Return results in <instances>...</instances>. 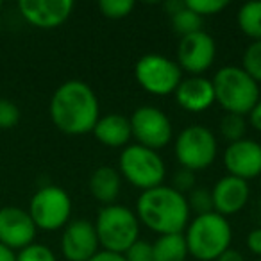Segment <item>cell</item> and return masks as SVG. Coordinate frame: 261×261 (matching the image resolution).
<instances>
[{
  "label": "cell",
  "instance_id": "2",
  "mask_svg": "<svg viewBox=\"0 0 261 261\" xmlns=\"http://www.w3.org/2000/svg\"><path fill=\"white\" fill-rule=\"evenodd\" d=\"M135 213L140 224L149 227L158 236L185 232L186 225L192 220L186 195L167 185L140 193Z\"/></svg>",
  "mask_w": 261,
  "mask_h": 261
},
{
  "label": "cell",
  "instance_id": "28",
  "mask_svg": "<svg viewBox=\"0 0 261 261\" xmlns=\"http://www.w3.org/2000/svg\"><path fill=\"white\" fill-rule=\"evenodd\" d=\"M16 261H58L52 249L43 243H31L16 254Z\"/></svg>",
  "mask_w": 261,
  "mask_h": 261
},
{
  "label": "cell",
  "instance_id": "35",
  "mask_svg": "<svg viewBox=\"0 0 261 261\" xmlns=\"http://www.w3.org/2000/svg\"><path fill=\"white\" fill-rule=\"evenodd\" d=\"M217 261H245V256L236 249H227Z\"/></svg>",
  "mask_w": 261,
  "mask_h": 261
},
{
  "label": "cell",
  "instance_id": "32",
  "mask_svg": "<svg viewBox=\"0 0 261 261\" xmlns=\"http://www.w3.org/2000/svg\"><path fill=\"white\" fill-rule=\"evenodd\" d=\"M245 245L254 256L261 257V225L259 227H254L252 231L247 234L245 238Z\"/></svg>",
  "mask_w": 261,
  "mask_h": 261
},
{
  "label": "cell",
  "instance_id": "26",
  "mask_svg": "<svg viewBox=\"0 0 261 261\" xmlns=\"http://www.w3.org/2000/svg\"><path fill=\"white\" fill-rule=\"evenodd\" d=\"M188 200L190 211H193L195 215H204L213 211V197H211L210 188H202V186H195L192 192L186 195Z\"/></svg>",
  "mask_w": 261,
  "mask_h": 261
},
{
  "label": "cell",
  "instance_id": "27",
  "mask_svg": "<svg viewBox=\"0 0 261 261\" xmlns=\"http://www.w3.org/2000/svg\"><path fill=\"white\" fill-rule=\"evenodd\" d=\"M186 8L192 9L195 15L202 16H213L222 13L229 6L227 0H185Z\"/></svg>",
  "mask_w": 261,
  "mask_h": 261
},
{
  "label": "cell",
  "instance_id": "39",
  "mask_svg": "<svg viewBox=\"0 0 261 261\" xmlns=\"http://www.w3.org/2000/svg\"><path fill=\"white\" fill-rule=\"evenodd\" d=\"M257 261H261V257H257Z\"/></svg>",
  "mask_w": 261,
  "mask_h": 261
},
{
  "label": "cell",
  "instance_id": "40",
  "mask_svg": "<svg viewBox=\"0 0 261 261\" xmlns=\"http://www.w3.org/2000/svg\"><path fill=\"white\" fill-rule=\"evenodd\" d=\"M259 145H261V142H259Z\"/></svg>",
  "mask_w": 261,
  "mask_h": 261
},
{
  "label": "cell",
  "instance_id": "21",
  "mask_svg": "<svg viewBox=\"0 0 261 261\" xmlns=\"http://www.w3.org/2000/svg\"><path fill=\"white\" fill-rule=\"evenodd\" d=\"M236 22L247 38L252 41H261V0H252L240 6Z\"/></svg>",
  "mask_w": 261,
  "mask_h": 261
},
{
  "label": "cell",
  "instance_id": "33",
  "mask_svg": "<svg viewBox=\"0 0 261 261\" xmlns=\"http://www.w3.org/2000/svg\"><path fill=\"white\" fill-rule=\"evenodd\" d=\"M249 123L254 130L261 133V98L257 100V104L252 108V111L249 113Z\"/></svg>",
  "mask_w": 261,
  "mask_h": 261
},
{
  "label": "cell",
  "instance_id": "9",
  "mask_svg": "<svg viewBox=\"0 0 261 261\" xmlns=\"http://www.w3.org/2000/svg\"><path fill=\"white\" fill-rule=\"evenodd\" d=\"M27 211H29L36 229L52 232L63 229L70 222L72 199L63 188L48 185L34 193Z\"/></svg>",
  "mask_w": 261,
  "mask_h": 261
},
{
  "label": "cell",
  "instance_id": "15",
  "mask_svg": "<svg viewBox=\"0 0 261 261\" xmlns=\"http://www.w3.org/2000/svg\"><path fill=\"white\" fill-rule=\"evenodd\" d=\"M18 11L27 23L38 29H56L70 18L72 0H20Z\"/></svg>",
  "mask_w": 261,
  "mask_h": 261
},
{
  "label": "cell",
  "instance_id": "10",
  "mask_svg": "<svg viewBox=\"0 0 261 261\" xmlns=\"http://www.w3.org/2000/svg\"><path fill=\"white\" fill-rule=\"evenodd\" d=\"M129 122L136 143L150 150L158 152L174 140V125L170 118L156 106H140L129 116Z\"/></svg>",
  "mask_w": 261,
  "mask_h": 261
},
{
  "label": "cell",
  "instance_id": "30",
  "mask_svg": "<svg viewBox=\"0 0 261 261\" xmlns=\"http://www.w3.org/2000/svg\"><path fill=\"white\" fill-rule=\"evenodd\" d=\"M20 122V109L8 98H0V129H13Z\"/></svg>",
  "mask_w": 261,
  "mask_h": 261
},
{
  "label": "cell",
  "instance_id": "3",
  "mask_svg": "<svg viewBox=\"0 0 261 261\" xmlns=\"http://www.w3.org/2000/svg\"><path fill=\"white\" fill-rule=\"evenodd\" d=\"M182 234L188 254L197 261H217L232 243L231 222L215 211L195 215Z\"/></svg>",
  "mask_w": 261,
  "mask_h": 261
},
{
  "label": "cell",
  "instance_id": "36",
  "mask_svg": "<svg viewBox=\"0 0 261 261\" xmlns=\"http://www.w3.org/2000/svg\"><path fill=\"white\" fill-rule=\"evenodd\" d=\"M0 261H16L15 250L8 249L6 245H2V243H0Z\"/></svg>",
  "mask_w": 261,
  "mask_h": 261
},
{
  "label": "cell",
  "instance_id": "18",
  "mask_svg": "<svg viewBox=\"0 0 261 261\" xmlns=\"http://www.w3.org/2000/svg\"><path fill=\"white\" fill-rule=\"evenodd\" d=\"M93 136L98 143L109 149H125L133 140L130 122L120 113H108L97 120L93 127Z\"/></svg>",
  "mask_w": 261,
  "mask_h": 261
},
{
  "label": "cell",
  "instance_id": "24",
  "mask_svg": "<svg viewBox=\"0 0 261 261\" xmlns=\"http://www.w3.org/2000/svg\"><path fill=\"white\" fill-rule=\"evenodd\" d=\"M242 68L261 84V41H252L249 47L243 50L242 56Z\"/></svg>",
  "mask_w": 261,
  "mask_h": 261
},
{
  "label": "cell",
  "instance_id": "25",
  "mask_svg": "<svg viewBox=\"0 0 261 261\" xmlns=\"http://www.w3.org/2000/svg\"><path fill=\"white\" fill-rule=\"evenodd\" d=\"M135 2L133 0H100L98 2V11L102 16L109 20H122L133 13Z\"/></svg>",
  "mask_w": 261,
  "mask_h": 261
},
{
  "label": "cell",
  "instance_id": "38",
  "mask_svg": "<svg viewBox=\"0 0 261 261\" xmlns=\"http://www.w3.org/2000/svg\"><path fill=\"white\" fill-rule=\"evenodd\" d=\"M0 9H2V2H0Z\"/></svg>",
  "mask_w": 261,
  "mask_h": 261
},
{
  "label": "cell",
  "instance_id": "23",
  "mask_svg": "<svg viewBox=\"0 0 261 261\" xmlns=\"http://www.w3.org/2000/svg\"><path fill=\"white\" fill-rule=\"evenodd\" d=\"M245 130H247L245 116L225 113L220 118V122H218V133H220V136L227 143H234L243 140L245 138Z\"/></svg>",
  "mask_w": 261,
  "mask_h": 261
},
{
  "label": "cell",
  "instance_id": "16",
  "mask_svg": "<svg viewBox=\"0 0 261 261\" xmlns=\"http://www.w3.org/2000/svg\"><path fill=\"white\" fill-rule=\"evenodd\" d=\"M211 197H213L215 213L229 218L232 215L240 213L249 202V182L243 181V179L232 177V175H224L213 185Z\"/></svg>",
  "mask_w": 261,
  "mask_h": 261
},
{
  "label": "cell",
  "instance_id": "4",
  "mask_svg": "<svg viewBox=\"0 0 261 261\" xmlns=\"http://www.w3.org/2000/svg\"><path fill=\"white\" fill-rule=\"evenodd\" d=\"M211 83L215 90V102L231 115H249L261 98L259 84L242 66H222L213 75Z\"/></svg>",
  "mask_w": 261,
  "mask_h": 261
},
{
  "label": "cell",
  "instance_id": "11",
  "mask_svg": "<svg viewBox=\"0 0 261 261\" xmlns=\"http://www.w3.org/2000/svg\"><path fill=\"white\" fill-rule=\"evenodd\" d=\"M175 63L182 73L190 75H204L213 66L217 58V41L206 31H197L188 36H182L175 50Z\"/></svg>",
  "mask_w": 261,
  "mask_h": 261
},
{
  "label": "cell",
  "instance_id": "12",
  "mask_svg": "<svg viewBox=\"0 0 261 261\" xmlns=\"http://www.w3.org/2000/svg\"><path fill=\"white\" fill-rule=\"evenodd\" d=\"M100 250L95 225L86 218L70 220L63 227L61 252L68 261H88Z\"/></svg>",
  "mask_w": 261,
  "mask_h": 261
},
{
  "label": "cell",
  "instance_id": "13",
  "mask_svg": "<svg viewBox=\"0 0 261 261\" xmlns=\"http://www.w3.org/2000/svg\"><path fill=\"white\" fill-rule=\"evenodd\" d=\"M222 161L227 175L243 179L247 182L250 179L261 177V145L256 140L243 138L240 142L229 143Z\"/></svg>",
  "mask_w": 261,
  "mask_h": 261
},
{
  "label": "cell",
  "instance_id": "1",
  "mask_svg": "<svg viewBox=\"0 0 261 261\" xmlns=\"http://www.w3.org/2000/svg\"><path fill=\"white\" fill-rule=\"evenodd\" d=\"M48 115L63 135L83 136L91 133L100 118V104L90 84L70 79L54 91L48 104Z\"/></svg>",
  "mask_w": 261,
  "mask_h": 261
},
{
  "label": "cell",
  "instance_id": "6",
  "mask_svg": "<svg viewBox=\"0 0 261 261\" xmlns=\"http://www.w3.org/2000/svg\"><path fill=\"white\" fill-rule=\"evenodd\" d=\"M116 170L120 177L142 192L161 186L167 177V167L160 152L138 143H129L125 149H122Z\"/></svg>",
  "mask_w": 261,
  "mask_h": 261
},
{
  "label": "cell",
  "instance_id": "20",
  "mask_svg": "<svg viewBox=\"0 0 261 261\" xmlns=\"http://www.w3.org/2000/svg\"><path fill=\"white\" fill-rule=\"evenodd\" d=\"M188 245L182 232L158 236L152 242V261H186Z\"/></svg>",
  "mask_w": 261,
  "mask_h": 261
},
{
  "label": "cell",
  "instance_id": "29",
  "mask_svg": "<svg viewBox=\"0 0 261 261\" xmlns=\"http://www.w3.org/2000/svg\"><path fill=\"white\" fill-rule=\"evenodd\" d=\"M170 186L174 190H177L179 193H182V195H188V193L197 186L195 172L188 170V168L179 167L177 170L174 172V175H172V185Z\"/></svg>",
  "mask_w": 261,
  "mask_h": 261
},
{
  "label": "cell",
  "instance_id": "34",
  "mask_svg": "<svg viewBox=\"0 0 261 261\" xmlns=\"http://www.w3.org/2000/svg\"><path fill=\"white\" fill-rule=\"evenodd\" d=\"M88 261H127V259L123 254L109 252V250H98V252Z\"/></svg>",
  "mask_w": 261,
  "mask_h": 261
},
{
  "label": "cell",
  "instance_id": "22",
  "mask_svg": "<svg viewBox=\"0 0 261 261\" xmlns=\"http://www.w3.org/2000/svg\"><path fill=\"white\" fill-rule=\"evenodd\" d=\"M170 23H172L174 33L182 38V36H188V34L200 31V27H202V18H200L199 15H195L192 9L186 8V2H185V8H181L179 11H175L174 15H170Z\"/></svg>",
  "mask_w": 261,
  "mask_h": 261
},
{
  "label": "cell",
  "instance_id": "37",
  "mask_svg": "<svg viewBox=\"0 0 261 261\" xmlns=\"http://www.w3.org/2000/svg\"><path fill=\"white\" fill-rule=\"evenodd\" d=\"M257 218H259V222H261V200L257 202Z\"/></svg>",
  "mask_w": 261,
  "mask_h": 261
},
{
  "label": "cell",
  "instance_id": "8",
  "mask_svg": "<svg viewBox=\"0 0 261 261\" xmlns=\"http://www.w3.org/2000/svg\"><path fill=\"white\" fill-rule=\"evenodd\" d=\"M135 77L143 91L156 97H167L177 90L182 70L175 59L163 54H145L136 61Z\"/></svg>",
  "mask_w": 261,
  "mask_h": 261
},
{
  "label": "cell",
  "instance_id": "19",
  "mask_svg": "<svg viewBox=\"0 0 261 261\" xmlns=\"http://www.w3.org/2000/svg\"><path fill=\"white\" fill-rule=\"evenodd\" d=\"M88 188L97 202H100L102 206H109V204L116 202L120 192H122V177L116 168L102 165L91 172Z\"/></svg>",
  "mask_w": 261,
  "mask_h": 261
},
{
  "label": "cell",
  "instance_id": "14",
  "mask_svg": "<svg viewBox=\"0 0 261 261\" xmlns=\"http://www.w3.org/2000/svg\"><path fill=\"white\" fill-rule=\"evenodd\" d=\"M36 225L29 211L16 206L0 207V243L11 250H22L34 243Z\"/></svg>",
  "mask_w": 261,
  "mask_h": 261
},
{
  "label": "cell",
  "instance_id": "17",
  "mask_svg": "<svg viewBox=\"0 0 261 261\" xmlns=\"http://www.w3.org/2000/svg\"><path fill=\"white\" fill-rule=\"evenodd\" d=\"M175 102L181 109L188 113L207 111L215 104V90L211 79L204 75L182 77L177 90L174 91Z\"/></svg>",
  "mask_w": 261,
  "mask_h": 261
},
{
  "label": "cell",
  "instance_id": "7",
  "mask_svg": "<svg viewBox=\"0 0 261 261\" xmlns=\"http://www.w3.org/2000/svg\"><path fill=\"white\" fill-rule=\"evenodd\" d=\"M174 154L179 167L192 172L210 168L218 156L217 135L206 125L192 123L181 129L174 142Z\"/></svg>",
  "mask_w": 261,
  "mask_h": 261
},
{
  "label": "cell",
  "instance_id": "5",
  "mask_svg": "<svg viewBox=\"0 0 261 261\" xmlns=\"http://www.w3.org/2000/svg\"><path fill=\"white\" fill-rule=\"evenodd\" d=\"M98 245L102 250L123 254L135 242L140 240V220L130 207L123 204L102 206L93 222Z\"/></svg>",
  "mask_w": 261,
  "mask_h": 261
},
{
  "label": "cell",
  "instance_id": "31",
  "mask_svg": "<svg viewBox=\"0 0 261 261\" xmlns=\"http://www.w3.org/2000/svg\"><path fill=\"white\" fill-rule=\"evenodd\" d=\"M127 261H152V243L140 238L123 252Z\"/></svg>",
  "mask_w": 261,
  "mask_h": 261
}]
</instances>
